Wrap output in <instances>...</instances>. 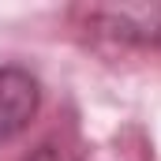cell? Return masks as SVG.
<instances>
[{
    "instance_id": "cell-1",
    "label": "cell",
    "mask_w": 161,
    "mask_h": 161,
    "mask_svg": "<svg viewBox=\"0 0 161 161\" xmlns=\"http://www.w3.org/2000/svg\"><path fill=\"white\" fill-rule=\"evenodd\" d=\"M41 109L38 79L19 64H0V142L23 135Z\"/></svg>"
},
{
    "instance_id": "cell-2",
    "label": "cell",
    "mask_w": 161,
    "mask_h": 161,
    "mask_svg": "<svg viewBox=\"0 0 161 161\" xmlns=\"http://www.w3.org/2000/svg\"><path fill=\"white\" fill-rule=\"evenodd\" d=\"M109 30L116 38L139 41V45H161V8L146 11V8H131V11H105Z\"/></svg>"
}]
</instances>
